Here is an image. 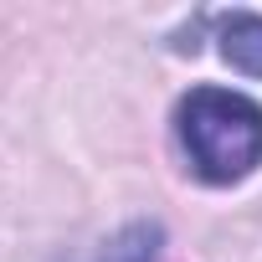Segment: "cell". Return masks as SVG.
<instances>
[{
	"instance_id": "cell-1",
	"label": "cell",
	"mask_w": 262,
	"mask_h": 262,
	"mask_svg": "<svg viewBox=\"0 0 262 262\" xmlns=\"http://www.w3.org/2000/svg\"><path fill=\"white\" fill-rule=\"evenodd\" d=\"M180 149L206 185H236L262 165V103L236 88H190L175 103Z\"/></svg>"
},
{
	"instance_id": "cell-2",
	"label": "cell",
	"mask_w": 262,
	"mask_h": 262,
	"mask_svg": "<svg viewBox=\"0 0 262 262\" xmlns=\"http://www.w3.org/2000/svg\"><path fill=\"white\" fill-rule=\"evenodd\" d=\"M216 41H221V57L247 72V77H262V16L257 11H231L216 21Z\"/></svg>"
},
{
	"instance_id": "cell-3",
	"label": "cell",
	"mask_w": 262,
	"mask_h": 262,
	"mask_svg": "<svg viewBox=\"0 0 262 262\" xmlns=\"http://www.w3.org/2000/svg\"><path fill=\"white\" fill-rule=\"evenodd\" d=\"M160 247H165V226L160 221H128L98 262H160Z\"/></svg>"
}]
</instances>
